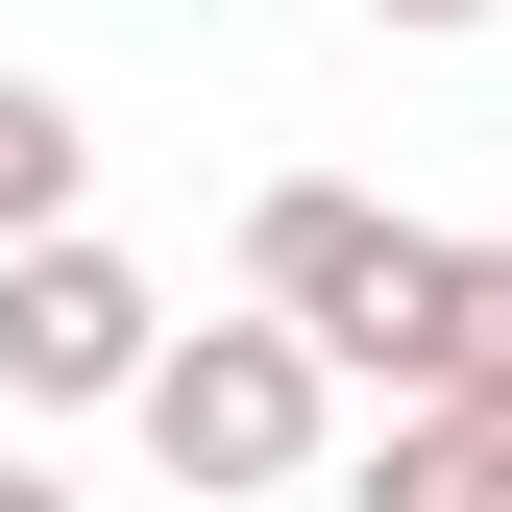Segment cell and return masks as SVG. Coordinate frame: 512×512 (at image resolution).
<instances>
[{
  "mask_svg": "<svg viewBox=\"0 0 512 512\" xmlns=\"http://www.w3.org/2000/svg\"><path fill=\"white\" fill-rule=\"evenodd\" d=\"M122 415H147V464L196 488V512H244V488L317 464V342H293V317H196V342L122 366Z\"/></svg>",
  "mask_w": 512,
  "mask_h": 512,
  "instance_id": "cell-1",
  "label": "cell"
},
{
  "mask_svg": "<svg viewBox=\"0 0 512 512\" xmlns=\"http://www.w3.org/2000/svg\"><path fill=\"white\" fill-rule=\"evenodd\" d=\"M391 439H415V464L439 488H512V244H439L415 220V293H391Z\"/></svg>",
  "mask_w": 512,
  "mask_h": 512,
  "instance_id": "cell-2",
  "label": "cell"
},
{
  "mask_svg": "<svg viewBox=\"0 0 512 512\" xmlns=\"http://www.w3.org/2000/svg\"><path fill=\"white\" fill-rule=\"evenodd\" d=\"M171 342V293L122 269V244H74V220H25L0 244V391H49V415H98L122 366Z\"/></svg>",
  "mask_w": 512,
  "mask_h": 512,
  "instance_id": "cell-3",
  "label": "cell"
},
{
  "mask_svg": "<svg viewBox=\"0 0 512 512\" xmlns=\"http://www.w3.org/2000/svg\"><path fill=\"white\" fill-rule=\"evenodd\" d=\"M244 293L293 317L317 366H391V293H415V220L391 196H342V171H293L269 220H244Z\"/></svg>",
  "mask_w": 512,
  "mask_h": 512,
  "instance_id": "cell-4",
  "label": "cell"
},
{
  "mask_svg": "<svg viewBox=\"0 0 512 512\" xmlns=\"http://www.w3.org/2000/svg\"><path fill=\"white\" fill-rule=\"evenodd\" d=\"M74 171H98V122L49 98V74H0V244H25V220H74Z\"/></svg>",
  "mask_w": 512,
  "mask_h": 512,
  "instance_id": "cell-5",
  "label": "cell"
},
{
  "mask_svg": "<svg viewBox=\"0 0 512 512\" xmlns=\"http://www.w3.org/2000/svg\"><path fill=\"white\" fill-rule=\"evenodd\" d=\"M342 512H512V488H439L415 439H366V488H342Z\"/></svg>",
  "mask_w": 512,
  "mask_h": 512,
  "instance_id": "cell-6",
  "label": "cell"
},
{
  "mask_svg": "<svg viewBox=\"0 0 512 512\" xmlns=\"http://www.w3.org/2000/svg\"><path fill=\"white\" fill-rule=\"evenodd\" d=\"M366 25H415V49H439V25H488V0H366Z\"/></svg>",
  "mask_w": 512,
  "mask_h": 512,
  "instance_id": "cell-7",
  "label": "cell"
},
{
  "mask_svg": "<svg viewBox=\"0 0 512 512\" xmlns=\"http://www.w3.org/2000/svg\"><path fill=\"white\" fill-rule=\"evenodd\" d=\"M0 512H74V488H49V464H0Z\"/></svg>",
  "mask_w": 512,
  "mask_h": 512,
  "instance_id": "cell-8",
  "label": "cell"
}]
</instances>
